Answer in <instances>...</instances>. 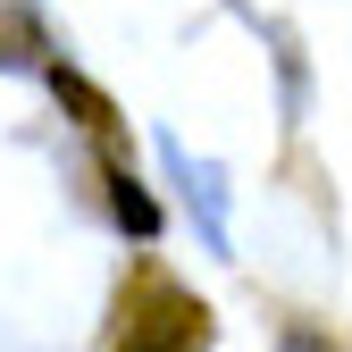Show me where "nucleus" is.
<instances>
[{
  "instance_id": "f257e3e1",
  "label": "nucleus",
  "mask_w": 352,
  "mask_h": 352,
  "mask_svg": "<svg viewBox=\"0 0 352 352\" xmlns=\"http://www.w3.org/2000/svg\"><path fill=\"white\" fill-rule=\"evenodd\" d=\"M201 302L176 294L168 277H143L135 302H126V327H118V352H193L201 344Z\"/></svg>"
},
{
  "instance_id": "f03ea898",
  "label": "nucleus",
  "mask_w": 352,
  "mask_h": 352,
  "mask_svg": "<svg viewBox=\"0 0 352 352\" xmlns=\"http://www.w3.org/2000/svg\"><path fill=\"white\" fill-rule=\"evenodd\" d=\"M160 160H168L176 185H185V210L201 218V243H210V252H227V243H235V227H227V176H218L210 160H193L176 135H160Z\"/></svg>"
},
{
  "instance_id": "7ed1b4c3",
  "label": "nucleus",
  "mask_w": 352,
  "mask_h": 352,
  "mask_svg": "<svg viewBox=\"0 0 352 352\" xmlns=\"http://www.w3.org/2000/svg\"><path fill=\"white\" fill-rule=\"evenodd\" d=\"M42 51H51V34L34 25V9H0V67H42V76H51Z\"/></svg>"
},
{
  "instance_id": "20e7f679",
  "label": "nucleus",
  "mask_w": 352,
  "mask_h": 352,
  "mask_svg": "<svg viewBox=\"0 0 352 352\" xmlns=\"http://www.w3.org/2000/svg\"><path fill=\"white\" fill-rule=\"evenodd\" d=\"M51 93L76 109V126H93V135H109V126H118V109H109V93H101V84H84L76 67H51Z\"/></svg>"
},
{
  "instance_id": "39448f33",
  "label": "nucleus",
  "mask_w": 352,
  "mask_h": 352,
  "mask_svg": "<svg viewBox=\"0 0 352 352\" xmlns=\"http://www.w3.org/2000/svg\"><path fill=\"white\" fill-rule=\"evenodd\" d=\"M109 210H118V227H126V235H160V201H151L118 160H109Z\"/></svg>"
},
{
  "instance_id": "423d86ee",
  "label": "nucleus",
  "mask_w": 352,
  "mask_h": 352,
  "mask_svg": "<svg viewBox=\"0 0 352 352\" xmlns=\"http://www.w3.org/2000/svg\"><path fill=\"white\" fill-rule=\"evenodd\" d=\"M294 352H319V344H311V336H294Z\"/></svg>"
}]
</instances>
